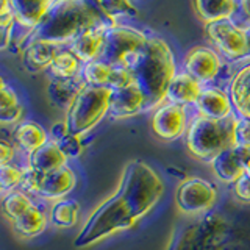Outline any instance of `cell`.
Instances as JSON below:
<instances>
[{"mask_svg": "<svg viewBox=\"0 0 250 250\" xmlns=\"http://www.w3.org/2000/svg\"><path fill=\"white\" fill-rule=\"evenodd\" d=\"M114 67L109 66L108 62L96 60L91 62H86L82 69V77L86 84L97 86V88H109L111 83Z\"/></svg>", "mask_w": 250, "mask_h": 250, "instance_id": "4316f807", "label": "cell"}, {"mask_svg": "<svg viewBox=\"0 0 250 250\" xmlns=\"http://www.w3.org/2000/svg\"><path fill=\"white\" fill-rule=\"evenodd\" d=\"M13 139L14 144L19 147V150L27 155L36 152L39 147H42L50 141L47 131L42 128V125L31 121H25L16 125L13 131Z\"/></svg>", "mask_w": 250, "mask_h": 250, "instance_id": "ac0fdd59", "label": "cell"}, {"mask_svg": "<svg viewBox=\"0 0 250 250\" xmlns=\"http://www.w3.org/2000/svg\"><path fill=\"white\" fill-rule=\"evenodd\" d=\"M192 3L195 13L205 23L231 19L238 6L234 0H192Z\"/></svg>", "mask_w": 250, "mask_h": 250, "instance_id": "cb8c5ba5", "label": "cell"}, {"mask_svg": "<svg viewBox=\"0 0 250 250\" xmlns=\"http://www.w3.org/2000/svg\"><path fill=\"white\" fill-rule=\"evenodd\" d=\"M75 185V172L64 166L58 170L49 172V174H36V172L28 170L22 183V189L35 192L47 200H61L74 189Z\"/></svg>", "mask_w": 250, "mask_h": 250, "instance_id": "52a82bcc", "label": "cell"}, {"mask_svg": "<svg viewBox=\"0 0 250 250\" xmlns=\"http://www.w3.org/2000/svg\"><path fill=\"white\" fill-rule=\"evenodd\" d=\"M202 83L199 80H195L192 75L188 72L177 74L172 80L169 91H167V99L172 104L178 105H191L199 100L202 94Z\"/></svg>", "mask_w": 250, "mask_h": 250, "instance_id": "e0dca14e", "label": "cell"}, {"mask_svg": "<svg viewBox=\"0 0 250 250\" xmlns=\"http://www.w3.org/2000/svg\"><path fill=\"white\" fill-rule=\"evenodd\" d=\"M80 207L75 200L61 199L53 203L50 209V222L58 229H72L78 221Z\"/></svg>", "mask_w": 250, "mask_h": 250, "instance_id": "484cf974", "label": "cell"}, {"mask_svg": "<svg viewBox=\"0 0 250 250\" xmlns=\"http://www.w3.org/2000/svg\"><path fill=\"white\" fill-rule=\"evenodd\" d=\"M246 33H247V41H249V57H250V25L246 27ZM247 57V58H249Z\"/></svg>", "mask_w": 250, "mask_h": 250, "instance_id": "8d00e7d4", "label": "cell"}, {"mask_svg": "<svg viewBox=\"0 0 250 250\" xmlns=\"http://www.w3.org/2000/svg\"><path fill=\"white\" fill-rule=\"evenodd\" d=\"M14 19L22 27L33 30L39 25L53 0H8Z\"/></svg>", "mask_w": 250, "mask_h": 250, "instance_id": "2e32d148", "label": "cell"}, {"mask_svg": "<svg viewBox=\"0 0 250 250\" xmlns=\"http://www.w3.org/2000/svg\"><path fill=\"white\" fill-rule=\"evenodd\" d=\"M16 156V147L6 141H0V164L6 166V164H13L11 161Z\"/></svg>", "mask_w": 250, "mask_h": 250, "instance_id": "e575fe53", "label": "cell"}, {"mask_svg": "<svg viewBox=\"0 0 250 250\" xmlns=\"http://www.w3.org/2000/svg\"><path fill=\"white\" fill-rule=\"evenodd\" d=\"M209 41L221 50L227 58L241 60L249 57V41L246 27L238 25L231 19H221L207 23Z\"/></svg>", "mask_w": 250, "mask_h": 250, "instance_id": "9c48e42d", "label": "cell"}, {"mask_svg": "<svg viewBox=\"0 0 250 250\" xmlns=\"http://www.w3.org/2000/svg\"><path fill=\"white\" fill-rule=\"evenodd\" d=\"M113 89L111 88H97V86L84 84L77 94V97L66 109L64 122L69 133L82 138L109 113Z\"/></svg>", "mask_w": 250, "mask_h": 250, "instance_id": "5b68a950", "label": "cell"}, {"mask_svg": "<svg viewBox=\"0 0 250 250\" xmlns=\"http://www.w3.org/2000/svg\"><path fill=\"white\" fill-rule=\"evenodd\" d=\"M234 147L250 148V119L238 114L234 124Z\"/></svg>", "mask_w": 250, "mask_h": 250, "instance_id": "d6a6232c", "label": "cell"}, {"mask_svg": "<svg viewBox=\"0 0 250 250\" xmlns=\"http://www.w3.org/2000/svg\"><path fill=\"white\" fill-rule=\"evenodd\" d=\"M23 116V108L18 94L3 80L0 83V122L2 125H19Z\"/></svg>", "mask_w": 250, "mask_h": 250, "instance_id": "d4e9b609", "label": "cell"}, {"mask_svg": "<svg viewBox=\"0 0 250 250\" xmlns=\"http://www.w3.org/2000/svg\"><path fill=\"white\" fill-rule=\"evenodd\" d=\"M216 186L200 177L185 178L175 192L177 208L188 216H195L209 209L216 203Z\"/></svg>", "mask_w": 250, "mask_h": 250, "instance_id": "ba28073f", "label": "cell"}, {"mask_svg": "<svg viewBox=\"0 0 250 250\" xmlns=\"http://www.w3.org/2000/svg\"><path fill=\"white\" fill-rule=\"evenodd\" d=\"M106 28H92L84 31L78 36L70 45V52L80 60L82 62H91L100 58L102 49H104Z\"/></svg>", "mask_w": 250, "mask_h": 250, "instance_id": "d6986e66", "label": "cell"}, {"mask_svg": "<svg viewBox=\"0 0 250 250\" xmlns=\"http://www.w3.org/2000/svg\"><path fill=\"white\" fill-rule=\"evenodd\" d=\"M197 113L208 119H225L233 114V105L229 94L219 88H205L195 102Z\"/></svg>", "mask_w": 250, "mask_h": 250, "instance_id": "5bb4252c", "label": "cell"}, {"mask_svg": "<svg viewBox=\"0 0 250 250\" xmlns=\"http://www.w3.org/2000/svg\"><path fill=\"white\" fill-rule=\"evenodd\" d=\"M186 122L188 116L185 106L167 102V104L160 105L153 111L150 125L156 138L163 141H174L183 136L185 131H188Z\"/></svg>", "mask_w": 250, "mask_h": 250, "instance_id": "30bf717a", "label": "cell"}, {"mask_svg": "<svg viewBox=\"0 0 250 250\" xmlns=\"http://www.w3.org/2000/svg\"><path fill=\"white\" fill-rule=\"evenodd\" d=\"M229 96L236 114L250 119V64L244 66L233 77Z\"/></svg>", "mask_w": 250, "mask_h": 250, "instance_id": "ffe728a7", "label": "cell"}, {"mask_svg": "<svg viewBox=\"0 0 250 250\" xmlns=\"http://www.w3.org/2000/svg\"><path fill=\"white\" fill-rule=\"evenodd\" d=\"M113 25L117 23L105 18L88 0H53L28 42L44 41L53 45L74 42L84 31Z\"/></svg>", "mask_w": 250, "mask_h": 250, "instance_id": "7a4b0ae2", "label": "cell"}, {"mask_svg": "<svg viewBox=\"0 0 250 250\" xmlns=\"http://www.w3.org/2000/svg\"><path fill=\"white\" fill-rule=\"evenodd\" d=\"M66 153L50 139L49 143L39 147L36 152L30 153L27 158V167L36 174H49L66 166Z\"/></svg>", "mask_w": 250, "mask_h": 250, "instance_id": "9a60e30c", "label": "cell"}, {"mask_svg": "<svg viewBox=\"0 0 250 250\" xmlns=\"http://www.w3.org/2000/svg\"><path fill=\"white\" fill-rule=\"evenodd\" d=\"M88 2L99 10L105 18L116 22L117 18H133L136 16V8L131 0H88Z\"/></svg>", "mask_w": 250, "mask_h": 250, "instance_id": "f546056e", "label": "cell"}, {"mask_svg": "<svg viewBox=\"0 0 250 250\" xmlns=\"http://www.w3.org/2000/svg\"><path fill=\"white\" fill-rule=\"evenodd\" d=\"M221 58L209 47H192L185 57V70L200 83L214 80L221 72Z\"/></svg>", "mask_w": 250, "mask_h": 250, "instance_id": "7c38bea8", "label": "cell"}, {"mask_svg": "<svg viewBox=\"0 0 250 250\" xmlns=\"http://www.w3.org/2000/svg\"><path fill=\"white\" fill-rule=\"evenodd\" d=\"M163 194L164 183L152 166L144 161L128 163L122 170L116 192L86 219L75 238V247H89L116 233L130 230L156 207Z\"/></svg>", "mask_w": 250, "mask_h": 250, "instance_id": "6da1fadb", "label": "cell"}, {"mask_svg": "<svg viewBox=\"0 0 250 250\" xmlns=\"http://www.w3.org/2000/svg\"><path fill=\"white\" fill-rule=\"evenodd\" d=\"M10 224L13 231L19 234L21 238H36L38 234H41L47 229L49 217L41 208L33 205Z\"/></svg>", "mask_w": 250, "mask_h": 250, "instance_id": "7402d4cb", "label": "cell"}, {"mask_svg": "<svg viewBox=\"0 0 250 250\" xmlns=\"http://www.w3.org/2000/svg\"><path fill=\"white\" fill-rule=\"evenodd\" d=\"M35 203L31 202V199L23 191L14 189L11 192H8L3 195L2 199V213L10 222H13L14 219H18L21 214L25 213L27 209H30Z\"/></svg>", "mask_w": 250, "mask_h": 250, "instance_id": "4dcf8cb0", "label": "cell"}, {"mask_svg": "<svg viewBox=\"0 0 250 250\" xmlns=\"http://www.w3.org/2000/svg\"><path fill=\"white\" fill-rule=\"evenodd\" d=\"M130 72L136 86L144 94L146 109H156L167 99L169 86L174 80L175 60L169 44L158 36H148V41L135 61Z\"/></svg>", "mask_w": 250, "mask_h": 250, "instance_id": "3957f363", "label": "cell"}, {"mask_svg": "<svg viewBox=\"0 0 250 250\" xmlns=\"http://www.w3.org/2000/svg\"><path fill=\"white\" fill-rule=\"evenodd\" d=\"M233 191L238 200L244 203H250V174L246 172V174L233 185Z\"/></svg>", "mask_w": 250, "mask_h": 250, "instance_id": "836d02e7", "label": "cell"}, {"mask_svg": "<svg viewBox=\"0 0 250 250\" xmlns=\"http://www.w3.org/2000/svg\"><path fill=\"white\" fill-rule=\"evenodd\" d=\"M86 83L82 74L74 78H53L49 84V97L60 108H69Z\"/></svg>", "mask_w": 250, "mask_h": 250, "instance_id": "603a6c76", "label": "cell"}, {"mask_svg": "<svg viewBox=\"0 0 250 250\" xmlns=\"http://www.w3.org/2000/svg\"><path fill=\"white\" fill-rule=\"evenodd\" d=\"M50 74L53 78H74L82 74V61L70 50H61L57 53L50 64Z\"/></svg>", "mask_w": 250, "mask_h": 250, "instance_id": "83f0119b", "label": "cell"}, {"mask_svg": "<svg viewBox=\"0 0 250 250\" xmlns=\"http://www.w3.org/2000/svg\"><path fill=\"white\" fill-rule=\"evenodd\" d=\"M148 36L136 28L125 25H113L105 31L104 49L100 58L113 67L130 69L131 62L144 50Z\"/></svg>", "mask_w": 250, "mask_h": 250, "instance_id": "8992f818", "label": "cell"}, {"mask_svg": "<svg viewBox=\"0 0 250 250\" xmlns=\"http://www.w3.org/2000/svg\"><path fill=\"white\" fill-rule=\"evenodd\" d=\"M50 139L55 144H58V147L62 152L66 153V156H78L82 153V138L74 136L72 133H69L67 127L64 122H57L53 125V128L50 131Z\"/></svg>", "mask_w": 250, "mask_h": 250, "instance_id": "f1b7e54d", "label": "cell"}, {"mask_svg": "<svg viewBox=\"0 0 250 250\" xmlns=\"http://www.w3.org/2000/svg\"><path fill=\"white\" fill-rule=\"evenodd\" d=\"M247 174H250V161L247 163Z\"/></svg>", "mask_w": 250, "mask_h": 250, "instance_id": "74e56055", "label": "cell"}, {"mask_svg": "<svg viewBox=\"0 0 250 250\" xmlns=\"http://www.w3.org/2000/svg\"><path fill=\"white\" fill-rule=\"evenodd\" d=\"M27 172L28 167H22L18 164H6L0 167V188H2L3 195L14 191L18 186H22Z\"/></svg>", "mask_w": 250, "mask_h": 250, "instance_id": "1f68e13d", "label": "cell"}, {"mask_svg": "<svg viewBox=\"0 0 250 250\" xmlns=\"http://www.w3.org/2000/svg\"><path fill=\"white\" fill-rule=\"evenodd\" d=\"M250 161V148L231 147L219 153L209 161L214 175L224 183H236L247 172V163Z\"/></svg>", "mask_w": 250, "mask_h": 250, "instance_id": "8fae6325", "label": "cell"}, {"mask_svg": "<svg viewBox=\"0 0 250 250\" xmlns=\"http://www.w3.org/2000/svg\"><path fill=\"white\" fill-rule=\"evenodd\" d=\"M239 10L250 25V0H239Z\"/></svg>", "mask_w": 250, "mask_h": 250, "instance_id": "d590c367", "label": "cell"}, {"mask_svg": "<svg viewBox=\"0 0 250 250\" xmlns=\"http://www.w3.org/2000/svg\"><path fill=\"white\" fill-rule=\"evenodd\" d=\"M143 109H146V99L136 83H131L119 89H113L108 113L111 117H114V119L131 117L141 113Z\"/></svg>", "mask_w": 250, "mask_h": 250, "instance_id": "4fadbf2b", "label": "cell"}, {"mask_svg": "<svg viewBox=\"0 0 250 250\" xmlns=\"http://www.w3.org/2000/svg\"><path fill=\"white\" fill-rule=\"evenodd\" d=\"M234 114L219 121L197 114L186 131L188 150L195 158L211 161L227 148L234 147Z\"/></svg>", "mask_w": 250, "mask_h": 250, "instance_id": "277c9868", "label": "cell"}, {"mask_svg": "<svg viewBox=\"0 0 250 250\" xmlns=\"http://www.w3.org/2000/svg\"><path fill=\"white\" fill-rule=\"evenodd\" d=\"M57 53V45L53 44L44 41L28 42L23 49V66L30 72H41V70L50 67Z\"/></svg>", "mask_w": 250, "mask_h": 250, "instance_id": "44dd1931", "label": "cell"}]
</instances>
